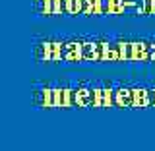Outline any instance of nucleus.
Segmentation results:
<instances>
[{
  "label": "nucleus",
  "mask_w": 155,
  "mask_h": 151,
  "mask_svg": "<svg viewBox=\"0 0 155 151\" xmlns=\"http://www.w3.org/2000/svg\"><path fill=\"white\" fill-rule=\"evenodd\" d=\"M149 89H151V107H155V85H151Z\"/></svg>",
  "instance_id": "obj_7"
},
{
  "label": "nucleus",
  "mask_w": 155,
  "mask_h": 151,
  "mask_svg": "<svg viewBox=\"0 0 155 151\" xmlns=\"http://www.w3.org/2000/svg\"><path fill=\"white\" fill-rule=\"evenodd\" d=\"M52 97H54V109H64V103H62V81H54Z\"/></svg>",
  "instance_id": "obj_6"
},
{
  "label": "nucleus",
  "mask_w": 155,
  "mask_h": 151,
  "mask_svg": "<svg viewBox=\"0 0 155 151\" xmlns=\"http://www.w3.org/2000/svg\"><path fill=\"white\" fill-rule=\"evenodd\" d=\"M93 107H103V81H93Z\"/></svg>",
  "instance_id": "obj_5"
},
{
  "label": "nucleus",
  "mask_w": 155,
  "mask_h": 151,
  "mask_svg": "<svg viewBox=\"0 0 155 151\" xmlns=\"http://www.w3.org/2000/svg\"><path fill=\"white\" fill-rule=\"evenodd\" d=\"M52 87L54 84H51V81H47V84H41V85H35V103L41 105V107H52L54 109V97H52Z\"/></svg>",
  "instance_id": "obj_1"
},
{
  "label": "nucleus",
  "mask_w": 155,
  "mask_h": 151,
  "mask_svg": "<svg viewBox=\"0 0 155 151\" xmlns=\"http://www.w3.org/2000/svg\"><path fill=\"white\" fill-rule=\"evenodd\" d=\"M62 103H64V109L76 107V103H74V85L68 80L62 81Z\"/></svg>",
  "instance_id": "obj_3"
},
{
  "label": "nucleus",
  "mask_w": 155,
  "mask_h": 151,
  "mask_svg": "<svg viewBox=\"0 0 155 151\" xmlns=\"http://www.w3.org/2000/svg\"><path fill=\"white\" fill-rule=\"evenodd\" d=\"M114 84L110 80H105L103 81V107H113L114 105Z\"/></svg>",
  "instance_id": "obj_4"
},
{
  "label": "nucleus",
  "mask_w": 155,
  "mask_h": 151,
  "mask_svg": "<svg viewBox=\"0 0 155 151\" xmlns=\"http://www.w3.org/2000/svg\"><path fill=\"white\" fill-rule=\"evenodd\" d=\"M114 105L132 107V85L116 84V87H114Z\"/></svg>",
  "instance_id": "obj_2"
}]
</instances>
